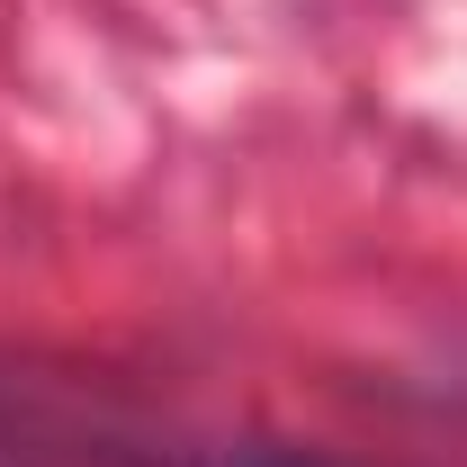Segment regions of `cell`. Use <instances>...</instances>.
<instances>
[{
  "label": "cell",
  "instance_id": "1",
  "mask_svg": "<svg viewBox=\"0 0 467 467\" xmlns=\"http://www.w3.org/2000/svg\"><path fill=\"white\" fill-rule=\"evenodd\" d=\"M189 467H315V459H296V450H207Z\"/></svg>",
  "mask_w": 467,
  "mask_h": 467
}]
</instances>
